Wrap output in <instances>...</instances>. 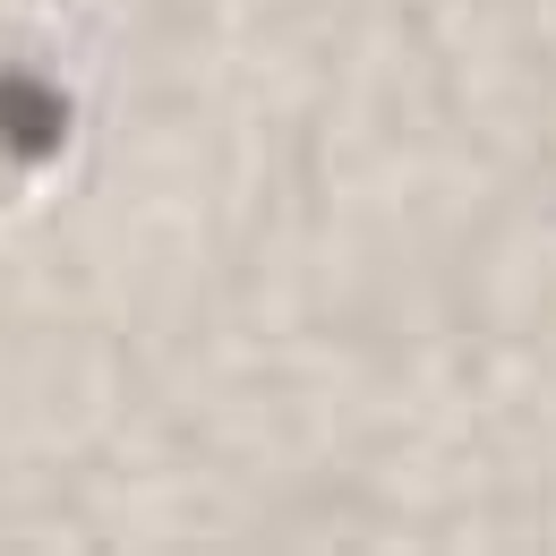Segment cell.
Listing matches in <instances>:
<instances>
[{"label":"cell","instance_id":"cell-1","mask_svg":"<svg viewBox=\"0 0 556 556\" xmlns=\"http://www.w3.org/2000/svg\"><path fill=\"white\" fill-rule=\"evenodd\" d=\"M61 129H70V112H61L52 86L0 77V154H9V163H43V154L61 146Z\"/></svg>","mask_w":556,"mask_h":556}]
</instances>
